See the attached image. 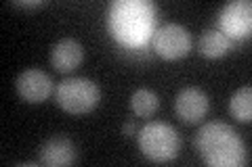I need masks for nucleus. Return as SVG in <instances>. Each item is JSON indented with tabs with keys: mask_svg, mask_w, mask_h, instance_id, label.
Returning <instances> with one entry per match:
<instances>
[{
	"mask_svg": "<svg viewBox=\"0 0 252 167\" xmlns=\"http://www.w3.org/2000/svg\"><path fill=\"white\" fill-rule=\"evenodd\" d=\"M158 6L149 0H116L107 9V29L128 48L147 44L156 29Z\"/></svg>",
	"mask_w": 252,
	"mask_h": 167,
	"instance_id": "obj_1",
	"label": "nucleus"
},
{
	"mask_svg": "<svg viewBox=\"0 0 252 167\" xmlns=\"http://www.w3.org/2000/svg\"><path fill=\"white\" fill-rule=\"evenodd\" d=\"M195 148L210 167H242L248 163L246 144L225 121L204 123L195 134Z\"/></svg>",
	"mask_w": 252,
	"mask_h": 167,
	"instance_id": "obj_2",
	"label": "nucleus"
},
{
	"mask_svg": "<svg viewBox=\"0 0 252 167\" xmlns=\"http://www.w3.org/2000/svg\"><path fill=\"white\" fill-rule=\"evenodd\" d=\"M139 148L147 159L156 163H166L177 159L181 150L179 132L166 121H149L137 132Z\"/></svg>",
	"mask_w": 252,
	"mask_h": 167,
	"instance_id": "obj_3",
	"label": "nucleus"
},
{
	"mask_svg": "<svg viewBox=\"0 0 252 167\" xmlns=\"http://www.w3.org/2000/svg\"><path fill=\"white\" fill-rule=\"evenodd\" d=\"M55 100L57 105L74 115L89 113L101 100L99 86L93 79L86 77H65L63 82H59L57 90H55Z\"/></svg>",
	"mask_w": 252,
	"mask_h": 167,
	"instance_id": "obj_4",
	"label": "nucleus"
},
{
	"mask_svg": "<svg viewBox=\"0 0 252 167\" xmlns=\"http://www.w3.org/2000/svg\"><path fill=\"white\" fill-rule=\"evenodd\" d=\"M156 52L166 61L183 59L191 50V34L179 23H168L156 31L154 38Z\"/></svg>",
	"mask_w": 252,
	"mask_h": 167,
	"instance_id": "obj_5",
	"label": "nucleus"
},
{
	"mask_svg": "<svg viewBox=\"0 0 252 167\" xmlns=\"http://www.w3.org/2000/svg\"><path fill=\"white\" fill-rule=\"evenodd\" d=\"M220 31L233 40V38H248L252 31V2L250 0H233L225 4L219 17Z\"/></svg>",
	"mask_w": 252,
	"mask_h": 167,
	"instance_id": "obj_6",
	"label": "nucleus"
},
{
	"mask_svg": "<svg viewBox=\"0 0 252 167\" xmlns=\"http://www.w3.org/2000/svg\"><path fill=\"white\" fill-rule=\"evenodd\" d=\"M15 86H17L19 96L26 102H32V105L44 102L53 92L51 75L46 73V71H42V69H36V67L21 71L17 82H15Z\"/></svg>",
	"mask_w": 252,
	"mask_h": 167,
	"instance_id": "obj_7",
	"label": "nucleus"
},
{
	"mask_svg": "<svg viewBox=\"0 0 252 167\" xmlns=\"http://www.w3.org/2000/svg\"><path fill=\"white\" fill-rule=\"evenodd\" d=\"M208 109H210L208 94L195 88V86L183 88L175 98V111L181 121L185 123H200L208 115Z\"/></svg>",
	"mask_w": 252,
	"mask_h": 167,
	"instance_id": "obj_8",
	"label": "nucleus"
},
{
	"mask_svg": "<svg viewBox=\"0 0 252 167\" xmlns=\"http://www.w3.org/2000/svg\"><path fill=\"white\" fill-rule=\"evenodd\" d=\"M78 150L67 136H53L38 148V163L46 167H65L76 163Z\"/></svg>",
	"mask_w": 252,
	"mask_h": 167,
	"instance_id": "obj_9",
	"label": "nucleus"
},
{
	"mask_svg": "<svg viewBox=\"0 0 252 167\" xmlns=\"http://www.w3.org/2000/svg\"><path fill=\"white\" fill-rule=\"evenodd\" d=\"M84 59V48L76 38H63L51 50V63L53 67L61 71V73H69L74 71Z\"/></svg>",
	"mask_w": 252,
	"mask_h": 167,
	"instance_id": "obj_10",
	"label": "nucleus"
},
{
	"mask_svg": "<svg viewBox=\"0 0 252 167\" xmlns=\"http://www.w3.org/2000/svg\"><path fill=\"white\" fill-rule=\"evenodd\" d=\"M231 46H233V42L220 29H206L200 36V42H198L200 52L208 59L223 57V54H227L231 50Z\"/></svg>",
	"mask_w": 252,
	"mask_h": 167,
	"instance_id": "obj_11",
	"label": "nucleus"
},
{
	"mask_svg": "<svg viewBox=\"0 0 252 167\" xmlns=\"http://www.w3.org/2000/svg\"><path fill=\"white\" fill-rule=\"evenodd\" d=\"M229 113L233 119L242 123H250L252 119V88L250 86H242L233 92L229 100Z\"/></svg>",
	"mask_w": 252,
	"mask_h": 167,
	"instance_id": "obj_12",
	"label": "nucleus"
},
{
	"mask_svg": "<svg viewBox=\"0 0 252 167\" xmlns=\"http://www.w3.org/2000/svg\"><path fill=\"white\" fill-rule=\"evenodd\" d=\"M158 107H160V98L149 88H141L130 96V109L139 117H152L158 111Z\"/></svg>",
	"mask_w": 252,
	"mask_h": 167,
	"instance_id": "obj_13",
	"label": "nucleus"
},
{
	"mask_svg": "<svg viewBox=\"0 0 252 167\" xmlns=\"http://www.w3.org/2000/svg\"><path fill=\"white\" fill-rule=\"evenodd\" d=\"M17 6H26V9H34V6H44V0H15Z\"/></svg>",
	"mask_w": 252,
	"mask_h": 167,
	"instance_id": "obj_14",
	"label": "nucleus"
},
{
	"mask_svg": "<svg viewBox=\"0 0 252 167\" xmlns=\"http://www.w3.org/2000/svg\"><path fill=\"white\" fill-rule=\"evenodd\" d=\"M122 132H124V136H132V134L137 132L135 121H126V123H124V128H122Z\"/></svg>",
	"mask_w": 252,
	"mask_h": 167,
	"instance_id": "obj_15",
	"label": "nucleus"
}]
</instances>
